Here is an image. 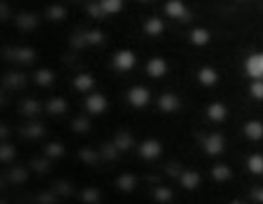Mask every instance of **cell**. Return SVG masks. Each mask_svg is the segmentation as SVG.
Masks as SVG:
<instances>
[{
  "label": "cell",
  "mask_w": 263,
  "mask_h": 204,
  "mask_svg": "<svg viewBox=\"0 0 263 204\" xmlns=\"http://www.w3.org/2000/svg\"><path fill=\"white\" fill-rule=\"evenodd\" d=\"M127 102L131 104L133 107H143L149 102V94H147V90H143V88L135 86L127 91Z\"/></svg>",
  "instance_id": "obj_7"
},
{
  "label": "cell",
  "mask_w": 263,
  "mask_h": 204,
  "mask_svg": "<svg viewBox=\"0 0 263 204\" xmlns=\"http://www.w3.org/2000/svg\"><path fill=\"white\" fill-rule=\"evenodd\" d=\"M136 63V55L133 50L129 49H120L111 55V66L117 70L118 73H125L135 66Z\"/></svg>",
  "instance_id": "obj_5"
},
{
  "label": "cell",
  "mask_w": 263,
  "mask_h": 204,
  "mask_svg": "<svg viewBox=\"0 0 263 204\" xmlns=\"http://www.w3.org/2000/svg\"><path fill=\"white\" fill-rule=\"evenodd\" d=\"M83 109L93 118L102 117L107 109H109V99L106 97L102 91L95 90L91 94H86L83 97Z\"/></svg>",
  "instance_id": "obj_4"
},
{
  "label": "cell",
  "mask_w": 263,
  "mask_h": 204,
  "mask_svg": "<svg viewBox=\"0 0 263 204\" xmlns=\"http://www.w3.org/2000/svg\"><path fill=\"white\" fill-rule=\"evenodd\" d=\"M77 201L79 202H101V194L95 187H84L77 194Z\"/></svg>",
  "instance_id": "obj_8"
},
{
  "label": "cell",
  "mask_w": 263,
  "mask_h": 204,
  "mask_svg": "<svg viewBox=\"0 0 263 204\" xmlns=\"http://www.w3.org/2000/svg\"><path fill=\"white\" fill-rule=\"evenodd\" d=\"M73 113V104L66 95L52 94L45 97V117L43 118H66Z\"/></svg>",
  "instance_id": "obj_2"
},
{
  "label": "cell",
  "mask_w": 263,
  "mask_h": 204,
  "mask_svg": "<svg viewBox=\"0 0 263 204\" xmlns=\"http://www.w3.org/2000/svg\"><path fill=\"white\" fill-rule=\"evenodd\" d=\"M20 159V147L13 140H4L0 142V166L11 165Z\"/></svg>",
  "instance_id": "obj_6"
},
{
  "label": "cell",
  "mask_w": 263,
  "mask_h": 204,
  "mask_svg": "<svg viewBox=\"0 0 263 204\" xmlns=\"http://www.w3.org/2000/svg\"><path fill=\"white\" fill-rule=\"evenodd\" d=\"M70 86L76 94L79 95H86V94H91V91L97 90L99 86V77L95 72L91 70H79L72 76V81H70Z\"/></svg>",
  "instance_id": "obj_3"
},
{
  "label": "cell",
  "mask_w": 263,
  "mask_h": 204,
  "mask_svg": "<svg viewBox=\"0 0 263 204\" xmlns=\"http://www.w3.org/2000/svg\"><path fill=\"white\" fill-rule=\"evenodd\" d=\"M47 25H65L72 16V9L65 0H50L42 9Z\"/></svg>",
  "instance_id": "obj_1"
}]
</instances>
